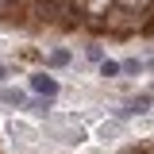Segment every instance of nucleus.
Masks as SVG:
<instances>
[{
    "label": "nucleus",
    "instance_id": "obj_9",
    "mask_svg": "<svg viewBox=\"0 0 154 154\" xmlns=\"http://www.w3.org/2000/svg\"><path fill=\"white\" fill-rule=\"evenodd\" d=\"M4 77H8V66H4V62H0V81H4Z\"/></svg>",
    "mask_w": 154,
    "mask_h": 154
},
{
    "label": "nucleus",
    "instance_id": "obj_10",
    "mask_svg": "<svg viewBox=\"0 0 154 154\" xmlns=\"http://www.w3.org/2000/svg\"><path fill=\"white\" fill-rule=\"evenodd\" d=\"M146 69H154V58H150V62H146Z\"/></svg>",
    "mask_w": 154,
    "mask_h": 154
},
{
    "label": "nucleus",
    "instance_id": "obj_7",
    "mask_svg": "<svg viewBox=\"0 0 154 154\" xmlns=\"http://www.w3.org/2000/svg\"><path fill=\"white\" fill-rule=\"evenodd\" d=\"M146 69V62H139V58H127L123 62V73H143Z\"/></svg>",
    "mask_w": 154,
    "mask_h": 154
},
{
    "label": "nucleus",
    "instance_id": "obj_3",
    "mask_svg": "<svg viewBox=\"0 0 154 154\" xmlns=\"http://www.w3.org/2000/svg\"><path fill=\"white\" fill-rule=\"evenodd\" d=\"M27 100H31V96L23 93V89H0V104H12V108H27Z\"/></svg>",
    "mask_w": 154,
    "mask_h": 154
},
{
    "label": "nucleus",
    "instance_id": "obj_2",
    "mask_svg": "<svg viewBox=\"0 0 154 154\" xmlns=\"http://www.w3.org/2000/svg\"><path fill=\"white\" fill-rule=\"evenodd\" d=\"M150 104H154L150 93H139V96H131L127 104L112 108V112H116V119H127V116H146V112H150Z\"/></svg>",
    "mask_w": 154,
    "mask_h": 154
},
{
    "label": "nucleus",
    "instance_id": "obj_8",
    "mask_svg": "<svg viewBox=\"0 0 154 154\" xmlns=\"http://www.w3.org/2000/svg\"><path fill=\"white\" fill-rule=\"evenodd\" d=\"M116 135H119L116 123H104V127H100V139H116Z\"/></svg>",
    "mask_w": 154,
    "mask_h": 154
},
{
    "label": "nucleus",
    "instance_id": "obj_6",
    "mask_svg": "<svg viewBox=\"0 0 154 154\" xmlns=\"http://www.w3.org/2000/svg\"><path fill=\"white\" fill-rule=\"evenodd\" d=\"M85 54H89V62L100 66V62H104V46H100V42H89V46H85Z\"/></svg>",
    "mask_w": 154,
    "mask_h": 154
},
{
    "label": "nucleus",
    "instance_id": "obj_1",
    "mask_svg": "<svg viewBox=\"0 0 154 154\" xmlns=\"http://www.w3.org/2000/svg\"><path fill=\"white\" fill-rule=\"evenodd\" d=\"M27 85H31V93H35V96H46V100H54L58 89H62V85H58V77H50L46 69L31 73V77H27Z\"/></svg>",
    "mask_w": 154,
    "mask_h": 154
},
{
    "label": "nucleus",
    "instance_id": "obj_5",
    "mask_svg": "<svg viewBox=\"0 0 154 154\" xmlns=\"http://www.w3.org/2000/svg\"><path fill=\"white\" fill-rule=\"evenodd\" d=\"M69 58H73L69 50H54V54L46 58V66H50V69H62V66H69Z\"/></svg>",
    "mask_w": 154,
    "mask_h": 154
},
{
    "label": "nucleus",
    "instance_id": "obj_4",
    "mask_svg": "<svg viewBox=\"0 0 154 154\" xmlns=\"http://www.w3.org/2000/svg\"><path fill=\"white\" fill-rule=\"evenodd\" d=\"M119 73H123V62H112V58H104V62H100V77H108V81H116Z\"/></svg>",
    "mask_w": 154,
    "mask_h": 154
}]
</instances>
